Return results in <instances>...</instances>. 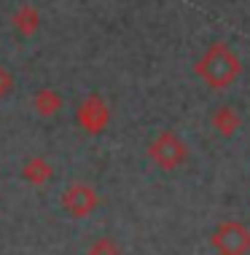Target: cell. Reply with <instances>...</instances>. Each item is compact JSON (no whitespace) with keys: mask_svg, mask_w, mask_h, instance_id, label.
Here are the masks:
<instances>
[{"mask_svg":"<svg viewBox=\"0 0 250 255\" xmlns=\"http://www.w3.org/2000/svg\"><path fill=\"white\" fill-rule=\"evenodd\" d=\"M89 255H119V250H116V245H113V242L102 239V242H97L92 250H89Z\"/></svg>","mask_w":250,"mask_h":255,"instance_id":"cell-3","label":"cell"},{"mask_svg":"<svg viewBox=\"0 0 250 255\" xmlns=\"http://www.w3.org/2000/svg\"><path fill=\"white\" fill-rule=\"evenodd\" d=\"M94 202H97L94 191L92 188H83V185H75L70 194L65 196V207L70 212H75V215H86V212L94 207Z\"/></svg>","mask_w":250,"mask_h":255,"instance_id":"cell-2","label":"cell"},{"mask_svg":"<svg viewBox=\"0 0 250 255\" xmlns=\"http://www.w3.org/2000/svg\"><path fill=\"white\" fill-rule=\"evenodd\" d=\"M213 245L224 255H245L250 250V234L237 223H226L224 229L213 237Z\"/></svg>","mask_w":250,"mask_h":255,"instance_id":"cell-1","label":"cell"}]
</instances>
